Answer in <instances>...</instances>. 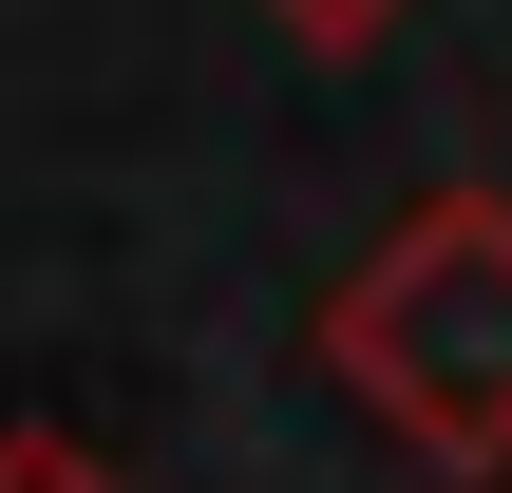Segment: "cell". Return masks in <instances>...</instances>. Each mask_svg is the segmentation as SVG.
<instances>
[{
    "mask_svg": "<svg viewBox=\"0 0 512 493\" xmlns=\"http://www.w3.org/2000/svg\"><path fill=\"white\" fill-rule=\"evenodd\" d=\"M0 493H133L95 437H57V418H0Z\"/></svg>",
    "mask_w": 512,
    "mask_h": 493,
    "instance_id": "obj_2",
    "label": "cell"
},
{
    "mask_svg": "<svg viewBox=\"0 0 512 493\" xmlns=\"http://www.w3.org/2000/svg\"><path fill=\"white\" fill-rule=\"evenodd\" d=\"M285 19H304V38H380L399 0H285Z\"/></svg>",
    "mask_w": 512,
    "mask_h": 493,
    "instance_id": "obj_3",
    "label": "cell"
},
{
    "mask_svg": "<svg viewBox=\"0 0 512 493\" xmlns=\"http://www.w3.org/2000/svg\"><path fill=\"white\" fill-rule=\"evenodd\" d=\"M323 380L437 456V475H512V190H418L342 285H323Z\"/></svg>",
    "mask_w": 512,
    "mask_h": 493,
    "instance_id": "obj_1",
    "label": "cell"
}]
</instances>
